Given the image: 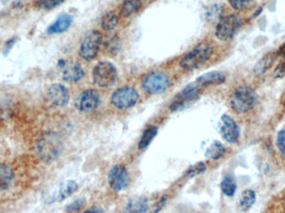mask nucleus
<instances>
[{
  "label": "nucleus",
  "mask_w": 285,
  "mask_h": 213,
  "mask_svg": "<svg viewBox=\"0 0 285 213\" xmlns=\"http://www.w3.org/2000/svg\"><path fill=\"white\" fill-rule=\"evenodd\" d=\"M277 52H268L266 55H264L260 60L258 61L256 65L254 67V74L259 76L266 73L269 69H270L273 66L276 59H277Z\"/></svg>",
  "instance_id": "16"
},
{
  "label": "nucleus",
  "mask_w": 285,
  "mask_h": 213,
  "mask_svg": "<svg viewBox=\"0 0 285 213\" xmlns=\"http://www.w3.org/2000/svg\"><path fill=\"white\" fill-rule=\"evenodd\" d=\"M64 0H38L37 6L43 10H52L61 5Z\"/></svg>",
  "instance_id": "30"
},
{
  "label": "nucleus",
  "mask_w": 285,
  "mask_h": 213,
  "mask_svg": "<svg viewBox=\"0 0 285 213\" xmlns=\"http://www.w3.org/2000/svg\"><path fill=\"white\" fill-rule=\"evenodd\" d=\"M231 7L237 11H241L248 7L250 0H228Z\"/></svg>",
  "instance_id": "32"
},
{
  "label": "nucleus",
  "mask_w": 285,
  "mask_h": 213,
  "mask_svg": "<svg viewBox=\"0 0 285 213\" xmlns=\"http://www.w3.org/2000/svg\"><path fill=\"white\" fill-rule=\"evenodd\" d=\"M48 95L50 102L53 104L60 108H64L69 103V92L65 86L61 83H54L50 86L48 91Z\"/></svg>",
  "instance_id": "13"
},
{
  "label": "nucleus",
  "mask_w": 285,
  "mask_h": 213,
  "mask_svg": "<svg viewBox=\"0 0 285 213\" xmlns=\"http://www.w3.org/2000/svg\"><path fill=\"white\" fill-rule=\"evenodd\" d=\"M256 200V195L253 190H245L240 197V208L243 211H248L252 207Z\"/></svg>",
  "instance_id": "22"
},
{
  "label": "nucleus",
  "mask_w": 285,
  "mask_h": 213,
  "mask_svg": "<svg viewBox=\"0 0 285 213\" xmlns=\"http://www.w3.org/2000/svg\"><path fill=\"white\" fill-rule=\"evenodd\" d=\"M241 26V19L237 15L229 16L220 19L215 31V35L219 40H229L235 35Z\"/></svg>",
  "instance_id": "8"
},
{
  "label": "nucleus",
  "mask_w": 285,
  "mask_h": 213,
  "mask_svg": "<svg viewBox=\"0 0 285 213\" xmlns=\"http://www.w3.org/2000/svg\"><path fill=\"white\" fill-rule=\"evenodd\" d=\"M141 4L142 0H124L120 14L124 18H128L140 9Z\"/></svg>",
  "instance_id": "24"
},
{
  "label": "nucleus",
  "mask_w": 285,
  "mask_h": 213,
  "mask_svg": "<svg viewBox=\"0 0 285 213\" xmlns=\"http://www.w3.org/2000/svg\"><path fill=\"white\" fill-rule=\"evenodd\" d=\"M158 133V128L155 126H150L148 127L144 133H142V137H141L140 141L138 143V148L140 150L146 149L149 145L152 142L153 139L156 137Z\"/></svg>",
  "instance_id": "21"
},
{
  "label": "nucleus",
  "mask_w": 285,
  "mask_h": 213,
  "mask_svg": "<svg viewBox=\"0 0 285 213\" xmlns=\"http://www.w3.org/2000/svg\"><path fill=\"white\" fill-rule=\"evenodd\" d=\"M15 178L12 169L5 164H0V191L9 189Z\"/></svg>",
  "instance_id": "19"
},
{
  "label": "nucleus",
  "mask_w": 285,
  "mask_h": 213,
  "mask_svg": "<svg viewBox=\"0 0 285 213\" xmlns=\"http://www.w3.org/2000/svg\"><path fill=\"white\" fill-rule=\"evenodd\" d=\"M119 24V17L114 12L105 14L101 19V28L105 31L114 30Z\"/></svg>",
  "instance_id": "25"
},
{
  "label": "nucleus",
  "mask_w": 285,
  "mask_h": 213,
  "mask_svg": "<svg viewBox=\"0 0 285 213\" xmlns=\"http://www.w3.org/2000/svg\"><path fill=\"white\" fill-rule=\"evenodd\" d=\"M256 92L252 88L246 86L237 88L230 97L231 107L239 114H244L251 110L256 103Z\"/></svg>",
  "instance_id": "3"
},
{
  "label": "nucleus",
  "mask_w": 285,
  "mask_h": 213,
  "mask_svg": "<svg viewBox=\"0 0 285 213\" xmlns=\"http://www.w3.org/2000/svg\"><path fill=\"white\" fill-rule=\"evenodd\" d=\"M274 78H282L285 77V60L276 67L273 73Z\"/></svg>",
  "instance_id": "34"
},
{
  "label": "nucleus",
  "mask_w": 285,
  "mask_h": 213,
  "mask_svg": "<svg viewBox=\"0 0 285 213\" xmlns=\"http://www.w3.org/2000/svg\"><path fill=\"white\" fill-rule=\"evenodd\" d=\"M167 198L166 197H162L160 199V201H159V203H158L157 206H156V209H155V211L154 212L157 213L158 211L162 208V207H164V204L166 203Z\"/></svg>",
  "instance_id": "35"
},
{
  "label": "nucleus",
  "mask_w": 285,
  "mask_h": 213,
  "mask_svg": "<svg viewBox=\"0 0 285 213\" xmlns=\"http://www.w3.org/2000/svg\"><path fill=\"white\" fill-rule=\"evenodd\" d=\"M283 106L285 107V99H284V101H283Z\"/></svg>",
  "instance_id": "39"
},
{
  "label": "nucleus",
  "mask_w": 285,
  "mask_h": 213,
  "mask_svg": "<svg viewBox=\"0 0 285 213\" xmlns=\"http://www.w3.org/2000/svg\"><path fill=\"white\" fill-rule=\"evenodd\" d=\"M103 42L102 34L100 31H90L83 38L79 48V55L83 60L89 61L98 55Z\"/></svg>",
  "instance_id": "5"
},
{
  "label": "nucleus",
  "mask_w": 285,
  "mask_h": 213,
  "mask_svg": "<svg viewBox=\"0 0 285 213\" xmlns=\"http://www.w3.org/2000/svg\"><path fill=\"white\" fill-rule=\"evenodd\" d=\"M277 146L279 152L285 157V130L278 132L277 136Z\"/></svg>",
  "instance_id": "33"
},
{
  "label": "nucleus",
  "mask_w": 285,
  "mask_h": 213,
  "mask_svg": "<svg viewBox=\"0 0 285 213\" xmlns=\"http://www.w3.org/2000/svg\"><path fill=\"white\" fill-rule=\"evenodd\" d=\"M100 102L99 92L93 89H88L81 92L75 100L74 105L80 112H91L97 109Z\"/></svg>",
  "instance_id": "11"
},
{
  "label": "nucleus",
  "mask_w": 285,
  "mask_h": 213,
  "mask_svg": "<svg viewBox=\"0 0 285 213\" xmlns=\"http://www.w3.org/2000/svg\"><path fill=\"white\" fill-rule=\"evenodd\" d=\"M83 213H105L102 210H100L99 208H93L90 209V210H88V211H84Z\"/></svg>",
  "instance_id": "38"
},
{
  "label": "nucleus",
  "mask_w": 285,
  "mask_h": 213,
  "mask_svg": "<svg viewBox=\"0 0 285 213\" xmlns=\"http://www.w3.org/2000/svg\"><path fill=\"white\" fill-rule=\"evenodd\" d=\"M139 95L134 88L123 87L114 91L112 94L111 102L119 109H128L138 102Z\"/></svg>",
  "instance_id": "7"
},
{
  "label": "nucleus",
  "mask_w": 285,
  "mask_h": 213,
  "mask_svg": "<svg viewBox=\"0 0 285 213\" xmlns=\"http://www.w3.org/2000/svg\"><path fill=\"white\" fill-rule=\"evenodd\" d=\"M72 22H73V19L70 15H67V14L60 15L57 20L52 25H50V28L48 29V33L50 34L64 33L69 29Z\"/></svg>",
  "instance_id": "18"
},
{
  "label": "nucleus",
  "mask_w": 285,
  "mask_h": 213,
  "mask_svg": "<svg viewBox=\"0 0 285 213\" xmlns=\"http://www.w3.org/2000/svg\"><path fill=\"white\" fill-rule=\"evenodd\" d=\"M147 211V199L144 197H136L128 201L123 213H146Z\"/></svg>",
  "instance_id": "17"
},
{
  "label": "nucleus",
  "mask_w": 285,
  "mask_h": 213,
  "mask_svg": "<svg viewBox=\"0 0 285 213\" xmlns=\"http://www.w3.org/2000/svg\"><path fill=\"white\" fill-rule=\"evenodd\" d=\"M36 150L38 156L45 163H51L59 157L63 150V142L56 133H43L37 141Z\"/></svg>",
  "instance_id": "1"
},
{
  "label": "nucleus",
  "mask_w": 285,
  "mask_h": 213,
  "mask_svg": "<svg viewBox=\"0 0 285 213\" xmlns=\"http://www.w3.org/2000/svg\"><path fill=\"white\" fill-rule=\"evenodd\" d=\"M219 128L222 137L227 142L229 143H234L239 140L240 128L238 127L237 123L230 116L228 115L222 116Z\"/></svg>",
  "instance_id": "12"
},
{
  "label": "nucleus",
  "mask_w": 285,
  "mask_h": 213,
  "mask_svg": "<svg viewBox=\"0 0 285 213\" xmlns=\"http://www.w3.org/2000/svg\"><path fill=\"white\" fill-rule=\"evenodd\" d=\"M78 188H79V185L76 182L72 180L67 181L60 187L57 196L58 201H62L70 197L73 193L76 192Z\"/></svg>",
  "instance_id": "20"
},
{
  "label": "nucleus",
  "mask_w": 285,
  "mask_h": 213,
  "mask_svg": "<svg viewBox=\"0 0 285 213\" xmlns=\"http://www.w3.org/2000/svg\"><path fill=\"white\" fill-rule=\"evenodd\" d=\"M206 170V166L204 163H198L186 172L185 176L187 178H193L195 176L200 175Z\"/></svg>",
  "instance_id": "29"
},
{
  "label": "nucleus",
  "mask_w": 285,
  "mask_h": 213,
  "mask_svg": "<svg viewBox=\"0 0 285 213\" xmlns=\"http://www.w3.org/2000/svg\"><path fill=\"white\" fill-rule=\"evenodd\" d=\"M225 147L222 144L221 142L214 141L205 152V156L209 159L217 160L220 158L225 153Z\"/></svg>",
  "instance_id": "23"
},
{
  "label": "nucleus",
  "mask_w": 285,
  "mask_h": 213,
  "mask_svg": "<svg viewBox=\"0 0 285 213\" xmlns=\"http://www.w3.org/2000/svg\"><path fill=\"white\" fill-rule=\"evenodd\" d=\"M277 55L283 58V60H285V44H283V45L279 47V49H278V52H277Z\"/></svg>",
  "instance_id": "37"
},
{
  "label": "nucleus",
  "mask_w": 285,
  "mask_h": 213,
  "mask_svg": "<svg viewBox=\"0 0 285 213\" xmlns=\"http://www.w3.org/2000/svg\"><path fill=\"white\" fill-rule=\"evenodd\" d=\"M223 14V9L219 5H214L209 9V11L207 12V17L208 20L211 23H219L221 19V15Z\"/></svg>",
  "instance_id": "27"
},
{
  "label": "nucleus",
  "mask_w": 285,
  "mask_h": 213,
  "mask_svg": "<svg viewBox=\"0 0 285 213\" xmlns=\"http://www.w3.org/2000/svg\"><path fill=\"white\" fill-rule=\"evenodd\" d=\"M221 189L222 192L228 197H232L234 195L237 189V185L232 176H226L225 178H223L221 183Z\"/></svg>",
  "instance_id": "26"
},
{
  "label": "nucleus",
  "mask_w": 285,
  "mask_h": 213,
  "mask_svg": "<svg viewBox=\"0 0 285 213\" xmlns=\"http://www.w3.org/2000/svg\"><path fill=\"white\" fill-rule=\"evenodd\" d=\"M85 205V200L84 199H78L74 202L69 204L67 206L66 211L68 212H75L83 208V206Z\"/></svg>",
  "instance_id": "31"
},
{
  "label": "nucleus",
  "mask_w": 285,
  "mask_h": 213,
  "mask_svg": "<svg viewBox=\"0 0 285 213\" xmlns=\"http://www.w3.org/2000/svg\"><path fill=\"white\" fill-rule=\"evenodd\" d=\"M170 85L169 77L164 73L154 72L147 74L142 81V87L150 94H158L167 90Z\"/></svg>",
  "instance_id": "6"
},
{
  "label": "nucleus",
  "mask_w": 285,
  "mask_h": 213,
  "mask_svg": "<svg viewBox=\"0 0 285 213\" xmlns=\"http://www.w3.org/2000/svg\"><path fill=\"white\" fill-rule=\"evenodd\" d=\"M200 96V87L195 83H190L186 86L183 90L178 92L174 101L170 105L172 111L177 112L184 109L190 103L195 102Z\"/></svg>",
  "instance_id": "9"
},
{
  "label": "nucleus",
  "mask_w": 285,
  "mask_h": 213,
  "mask_svg": "<svg viewBox=\"0 0 285 213\" xmlns=\"http://www.w3.org/2000/svg\"><path fill=\"white\" fill-rule=\"evenodd\" d=\"M212 55L213 47L211 44L206 42L200 43L182 59L180 67L188 71L199 69L205 62L209 60Z\"/></svg>",
  "instance_id": "2"
},
{
  "label": "nucleus",
  "mask_w": 285,
  "mask_h": 213,
  "mask_svg": "<svg viewBox=\"0 0 285 213\" xmlns=\"http://www.w3.org/2000/svg\"><path fill=\"white\" fill-rule=\"evenodd\" d=\"M109 183L115 192H121L129 184V176L126 168L122 165H116L109 173Z\"/></svg>",
  "instance_id": "10"
},
{
  "label": "nucleus",
  "mask_w": 285,
  "mask_h": 213,
  "mask_svg": "<svg viewBox=\"0 0 285 213\" xmlns=\"http://www.w3.org/2000/svg\"><path fill=\"white\" fill-rule=\"evenodd\" d=\"M225 75L219 71H212L203 74L195 81L200 88L209 86L220 85L225 82Z\"/></svg>",
  "instance_id": "14"
},
{
  "label": "nucleus",
  "mask_w": 285,
  "mask_h": 213,
  "mask_svg": "<svg viewBox=\"0 0 285 213\" xmlns=\"http://www.w3.org/2000/svg\"><path fill=\"white\" fill-rule=\"evenodd\" d=\"M105 48L107 49L109 54L112 55H117V52H119L120 48V41L117 36H113L110 37L107 41L105 42Z\"/></svg>",
  "instance_id": "28"
},
{
  "label": "nucleus",
  "mask_w": 285,
  "mask_h": 213,
  "mask_svg": "<svg viewBox=\"0 0 285 213\" xmlns=\"http://www.w3.org/2000/svg\"><path fill=\"white\" fill-rule=\"evenodd\" d=\"M63 69V78L69 83H77L83 78L84 71L78 63H69L65 64Z\"/></svg>",
  "instance_id": "15"
},
{
  "label": "nucleus",
  "mask_w": 285,
  "mask_h": 213,
  "mask_svg": "<svg viewBox=\"0 0 285 213\" xmlns=\"http://www.w3.org/2000/svg\"><path fill=\"white\" fill-rule=\"evenodd\" d=\"M117 78L118 71L116 67L110 62H100L93 69V82L101 88H108L114 85Z\"/></svg>",
  "instance_id": "4"
},
{
  "label": "nucleus",
  "mask_w": 285,
  "mask_h": 213,
  "mask_svg": "<svg viewBox=\"0 0 285 213\" xmlns=\"http://www.w3.org/2000/svg\"><path fill=\"white\" fill-rule=\"evenodd\" d=\"M15 43V38H11L10 40L8 41L6 44H5V52H8L11 49V47L14 45V43Z\"/></svg>",
  "instance_id": "36"
}]
</instances>
